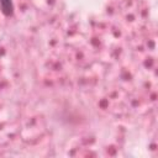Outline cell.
<instances>
[{
    "label": "cell",
    "instance_id": "cell-1",
    "mask_svg": "<svg viewBox=\"0 0 158 158\" xmlns=\"http://www.w3.org/2000/svg\"><path fill=\"white\" fill-rule=\"evenodd\" d=\"M0 10L5 16H7V17L12 16V14H14L12 0H0Z\"/></svg>",
    "mask_w": 158,
    "mask_h": 158
}]
</instances>
